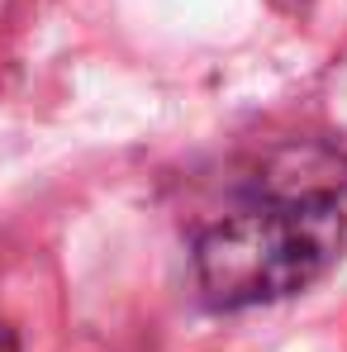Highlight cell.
<instances>
[{
	"mask_svg": "<svg viewBox=\"0 0 347 352\" xmlns=\"http://www.w3.org/2000/svg\"><path fill=\"white\" fill-rule=\"evenodd\" d=\"M0 352H19V343H14V329H5V324H0Z\"/></svg>",
	"mask_w": 347,
	"mask_h": 352,
	"instance_id": "7a4b0ae2",
	"label": "cell"
},
{
	"mask_svg": "<svg viewBox=\"0 0 347 352\" xmlns=\"http://www.w3.org/2000/svg\"><path fill=\"white\" fill-rule=\"evenodd\" d=\"M343 210L324 195L276 200L214 224L195 248V276L210 305L243 309L314 286L343 252Z\"/></svg>",
	"mask_w": 347,
	"mask_h": 352,
	"instance_id": "6da1fadb",
	"label": "cell"
}]
</instances>
